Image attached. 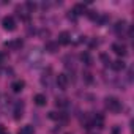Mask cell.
<instances>
[{
    "label": "cell",
    "mask_w": 134,
    "mask_h": 134,
    "mask_svg": "<svg viewBox=\"0 0 134 134\" xmlns=\"http://www.w3.org/2000/svg\"><path fill=\"white\" fill-rule=\"evenodd\" d=\"M112 51H114L117 55H121V57H123V55L126 54V46L121 44V43H114V44H112Z\"/></svg>",
    "instance_id": "obj_5"
},
{
    "label": "cell",
    "mask_w": 134,
    "mask_h": 134,
    "mask_svg": "<svg viewBox=\"0 0 134 134\" xmlns=\"http://www.w3.org/2000/svg\"><path fill=\"white\" fill-rule=\"evenodd\" d=\"M110 66L115 71H121V70H125V62L123 60H115V62L110 63Z\"/></svg>",
    "instance_id": "obj_14"
},
{
    "label": "cell",
    "mask_w": 134,
    "mask_h": 134,
    "mask_svg": "<svg viewBox=\"0 0 134 134\" xmlns=\"http://www.w3.org/2000/svg\"><path fill=\"white\" fill-rule=\"evenodd\" d=\"M81 60H82L87 66L93 65V58H92V55H90L88 52H82V54H81Z\"/></svg>",
    "instance_id": "obj_12"
},
{
    "label": "cell",
    "mask_w": 134,
    "mask_h": 134,
    "mask_svg": "<svg viewBox=\"0 0 134 134\" xmlns=\"http://www.w3.org/2000/svg\"><path fill=\"white\" fill-rule=\"evenodd\" d=\"M106 107H107L110 112L118 114V112L121 110V103H120L115 96H107V98H106Z\"/></svg>",
    "instance_id": "obj_1"
},
{
    "label": "cell",
    "mask_w": 134,
    "mask_h": 134,
    "mask_svg": "<svg viewBox=\"0 0 134 134\" xmlns=\"http://www.w3.org/2000/svg\"><path fill=\"white\" fill-rule=\"evenodd\" d=\"M22 46H24V41L22 40H14V41L5 43V47H11V49H21Z\"/></svg>",
    "instance_id": "obj_10"
},
{
    "label": "cell",
    "mask_w": 134,
    "mask_h": 134,
    "mask_svg": "<svg viewBox=\"0 0 134 134\" xmlns=\"http://www.w3.org/2000/svg\"><path fill=\"white\" fill-rule=\"evenodd\" d=\"M40 58H41V54L38 52V49H33V51L30 52V55H29V60L33 62V63H35V62H40ZM33 63H32V65H33Z\"/></svg>",
    "instance_id": "obj_16"
},
{
    "label": "cell",
    "mask_w": 134,
    "mask_h": 134,
    "mask_svg": "<svg viewBox=\"0 0 134 134\" xmlns=\"http://www.w3.org/2000/svg\"><path fill=\"white\" fill-rule=\"evenodd\" d=\"M22 115H24V103L18 101L14 104V118L19 120V118H22Z\"/></svg>",
    "instance_id": "obj_6"
},
{
    "label": "cell",
    "mask_w": 134,
    "mask_h": 134,
    "mask_svg": "<svg viewBox=\"0 0 134 134\" xmlns=\"http://www.w3.org/2000/svg\"><path fill=\"white\" fill-rule=\"evenodd\" d=\"M73 13H74V14H77V16L84 14V13H85V5H84V3H76V5H74V8H73Z\"/></svg>",
    "instance_id": "obj_15"
},
{
    "label": "cell",
    "mask_w": 134,
    "mask_h": 134,
    "mask_svg": "<svg viewBox=\"0 0 134 134\" xmlns=\"http://www.w3.org/2000/svg\"><path fill=\"white\" fill-rule=\"evenodd\" d=\"M46 51H47L49 54H54V52H57V51H58V43L47 41V43H46Z\"/></svg>",
    "instance_id": "obj_11"
},
{
    "label": "cell",
    "mask_w": 134,
    "mask_h": 134,
    "mask_svg": "<svg viewBox=\"0 0 134 134\" xmlns=\"http://www.w3.org/2000/svg\"><path fill=\"white\" fill-rule=\"evenodd\" d=\"M24 87H25V82H24L22 79H19V81H14V82L11 84V88H13V92H14V93H19V92H22V90H24Z\"/></svg>",
    "instance_id": "obj_8"
},
{
    "label": "cell",
    "mask_w": 134,
    "mask_h": 134,
    "mask_svg": "<svg viewBox=\"0 0 134 134\" xmlns=\"http://www.w3.org/2000/svg\"><path fill=\"white\" fill-rule=\"evenodd\" d=\"M99 58H101V60H103V63H104V65H110V63H112V62H110V58H109V55H107V54H101V55H99Z\"/></svg>",
    "instance_id": "obj_18"
},
{
    "label": "cell",
    "mask_w": 134,
    "mask_h": 134,
    "mask_svg": "<svg viewBox=\"0 0 134 134\" xmlns=\"http://www.w3.org/2000/svg\"><path fill=\"white\" fill-rule=\"evenodd\" d=\"M90 125L95 126V128H104V117H103L101 114H96V115L93 117V120H92Z\"/></svg>",
    "instance_id": "obj_7"
},
{
    "label": "cell",
    "mask_w": 134,
    "mask_h": 134,
    "mask_svg": "<svg viewBox=\"0 0 134 134\" xmlns=\"http://www.w3.org/2000/svg\"><path fill=\"white\" fill-rule=\"evenodd\" d=\"M66 134H70V132H66Z\"/></svg>",
    "instance_id": "obj_23"
},
{
    "label": "cell",
    "mask_w": 134,
    "mask_h": 134,
    "mask_svg": "<svg viewBox=\"0 0 134 134\" xmlns=\"http://www.w3.org/2000/svg\"><path fill=\"white\" fill-rule=\"evenodd\" d=\"M68 76H66V74H58L57 76V85H58V88H62V90H65L66 87H68Z\"/></svg>",
    "instance_id": "obj_3"
},
{
    "label": "cell",
    "mask_w": 134,
    "mask_h": 134,
    "mask_svg": "<svg viewBox=\"0 0 134 134\" xmlns=\"http://www.w3.org/2000/svg\"><path fill=\"white\" fill-rule=\"evenodd\" d=\"M18 134H35V128L32 125H25L18 131Z\"/></svg>",
    "instance_id": "obj_13"
},
{
    "label": "cell",
    "mask_w": 134,
    "mask_h": 134,
    "mask_svg": "<svg viewBox=\"0 0 134 134\" xmlns=\"http://www.w3.org/2000/svg\"><path fill=\"white\" fill-rule=\"evenodd\" d=\"M84 79H85V82H88V84H90V82L93 81V79H92V74H90V73H85V74H84Z\"/></svg>",
    "instance_id": "obj_19"
},
{
    "label": "cell",
    "mask_w": 134,
    "mask_h": 134,
    "mask_svg": "<svg viewBox=\"0 0 134 134\" xmlns=\"http://www.w3.org/2000/svg\"><path fill=\"white\" fill-rule=\"evenodd\" d=\"M33 101H35V104H36V106H46V103H47V98H46V95H43V93H38V95H35Z\"/></svg>",
    "instance_id": "obj_9"
},
{
    "label": "cell",
    "mask_w": 134,
    "mask_h": 134,
    "mask_svg": "<svg viewBox=\"0 0 134 134\" xmlns=\"http://www.w3.org/2000/svg\"><path fill=\"white\" fill-rule=\"evenodd\" d=\"M58 117H60V115H57L55 112H51V114H49V118H52V120H57Z\"/></svg>",
    "instance_id": "obj_20"
},
{
    "label": "cell",
    "mask_w": 134,
    "mask_h": 134,
    "mask_svg": "<svg viewBox=\"0 0 134 134\" xmlns=\"http://www.w3.org/2000/svg\"><path fill=\"white\" fill-rule=\"evenodd\" d=\"M58 44H70L71 43V33L70 32H62L58 35Z\"/></svg>",
    "instance_id": "obj_4"
},
{
    "label": "cell",
    "mask_w": 134,
    "mask_h": 134,
    "mask_svg": "<svg viewBox=\"0 0 134 134\" xmlns=\"http://www.w3.org/2000/svg\"><path fill=\"white\" fill-rule=\"evenodd\" d=\"M115 32L117 33H121V32H125L126 30V21H118L117 24H115Z\"/></svg>",
    "instance_id": "obj_17"
},
{
    "label": "cell",
    "mask_w": 134,
    "mask_h": 134,
    "mask_svg": "<svg viewBox=\"0 0 134 134\" xmlns=\"http://www.w3.org/2000/svg\"><path fill=\"white\" fill-rule=\"evenodd\" d=\"M3 60H5V54L0 52V63H3Z\"/></svg>",
    "instance_id": "obj_22"
},
{
    "label": "cell",
    "mask_w": 134,
    "mask_h": 134,
    "mask_svg": "<svg viewBox=\"0 0 134 134\" xmlns=\"http://www.w3.org/2000/svg\"><path fill=\"white\" fill-rule=\"evenodd\" d=\"M2 25H3V29L8 30V32L16 30V21H14L13 16H5V18L2 19Z\"/></svg>",
    "instance_id": "obj_2"
},
{
    "label": "cell",
    "mask_w": 134,
    "mask_h": 134,
    "mask_svg": "<svg viewBox=\"0 0 134 134\" xmlns=\"http://www.w3.org/2000/svg\"><path fill=\"white\" fill-rule=\"evenodd\" d=\"M112 132H114V134H118V132H120V128H118V126H115V128L112 129Z\"/></svg>",
    "instance_id": "obj_21"
}]
</instances>
